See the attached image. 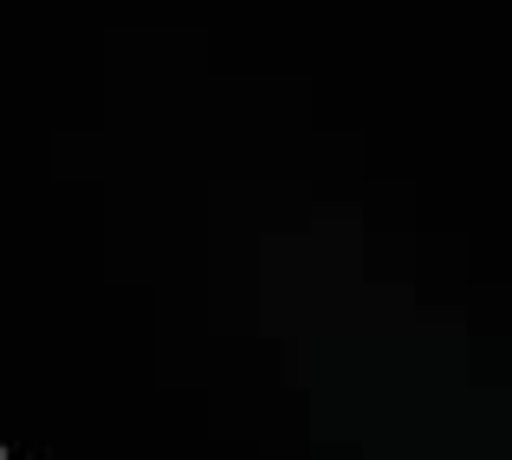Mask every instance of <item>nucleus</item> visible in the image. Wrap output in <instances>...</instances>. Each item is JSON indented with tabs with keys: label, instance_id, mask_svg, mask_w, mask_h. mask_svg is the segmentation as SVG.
Returning <instances> with one entry per match:
<instances>
[]
</instances>
